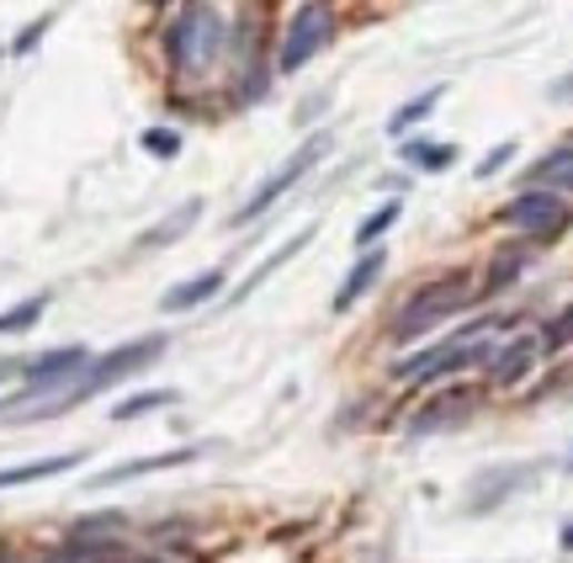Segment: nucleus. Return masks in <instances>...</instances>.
Listing matches in <instances>:
<instances>
[{
    "instance_id": "obj_11",
    "label": "nucleus",
    "mask_w": 573,
    "mask_h": 563,
    "mask_svg": "<svg viewBox=\"0 0 573 563\" xmlns=\"http://www.w3.org/2000/svg\"><path fill=\"white\" fill-rule=\"evenodd\" d=\"M473 415V389H452L446 399H435V404H425L420 415L409 420V436H430L435 425H456V420Z\"/></svg>"
},
{
    "instance_id": "obj_1",
    "label": "nucleus",
    "mask_w": 573,
    "mask_h": 563,
    "mask_svg": "<svg viewBox=\"0 0 573 563\" xmlns=\"http://www.w3.org/2000/svg\"><path fill=\"white\" fill-rule=\"evenodd\" d=\"M165 345H170L165 335H143V341H128V345H118V351H107V356H96V362H86V372H80L74 389H64L59 399H48V404H32L27 415H64V410H74V404L96 399V393L118 389V383H128V378H139L149 362H160Z\"/></svg>"
},
{
    "instance_id": "obj_2",
    "label": "nucleus",
    "mask_w": 573,
    "mask_h": 563,
    "mask_svg": "<svg viewBox=\"0 0 573 563\" xmlns=\"http://www.w3.org/2000/svg\"><path fill=\"white\" fill-rule=\"evenodd\" d=\"M223 49H229V27L208 0H187L165 27V53L175 74H208L223 59Z\"/></svg>"
},
{
    "instance_id": "obj_25",
    "label": "nucleus",
    "mask_w": 573,
    "mask_h": 563,
    "mask_svg": "<svg viewBox=\"0 0 573 563\" xmlns=\"http://www.w3.org/2000/svg\"><path fill=\"white\" fill-rule=\"evenodd\" d=\"M139 144L149 149V154H160V160H175V154H181V133H170V128H149Z\"/></svg>"
},
{
    "instance_id": "obj_9",
    "label": "nucleus",
    "mask_w": 573,
    "mask_h": 563,
    "mask_svg": "<svg viewBox=\"0 0 573 563\" xmlns=\"http://www.w3.org/2000/svg\"><path fill=\"white\" fill-rule=\"evenodd\" d=\"M536 356H542V341H531V335L510 341L504 351H494V356H489V383H494V389H515L525 372L536 368Z\"/></svg>"
},
{
    "instance_id": "obj_28",
    "label": "nucleus",
    "mask_w": 573,
    "mask_h": 563,
    "mask_svg": "<svg viewBox=\"0 0 573 563\" xmlns=\"http://www.w3.org/2000/svg\"><path fill=\"white\" fill-rule=\"evenodd\" d=\"M563 547H569V553H573V526H563Z\"/></svg>"
},
{
    "instance_id": "obj_21",
    "label": "nucleus",
    "mask_w": 573,
    "mask_h": 563,
    "mask_svg": "<svg viewBox=\"0 0 573 563\" xmlns=\"http://www.w3.org/2000/svg\"><path fill=\"white\" fill-rule=\"evenodd\" d=\"M399 213H404V202H399V197H393V202H382L378 213H366V219L356 223V245H361V250H366V245H378L382 234H388V229L399 223Z\"/></svg>"
},
{
    "instance_id": "obj_19",
    "label": "nucleus",
    "mask_w": 573,
    "mask_h": 563,
    "mask_svg": "<svg viewBox=\"0 0 573 563\" xmlns=\"http://www.w3.org/2000/svg\"><path fill=\"white\" fill-rule=\"evenodd\" d=\"M404 165H420V171H446L456 165V144H425V139H404L399 144Z\"/></svg>"
},
{
    "instance_id": "obj_4",
    "label": "nucleus",
    "mask_w": 573,
    "mask_h": 563,
    "mask_svg": "<svg viewBox=\"0 0 573 563\" xmlns=\"http://www.w3.org/2000/svg\"><path fill=\"white\" fill-rule=\"evenodd\" d=\"M334 43V11L330 0H303L292 17H286V32L282 43H277V70L282 74H298L309 59H319V53Z\"/></svg>"
},
{
    "instance_id": "obj_17",
    "label": "nucleus",
    "mask_w": 573,
    "mask_h": 563,
    "mask_svg": "<svg viewBox=\"0 0 573 563\" xmlns=\"http://www.w3.org/2000/svg\"><path fill=\"white\" fill-rule=\"evenodd\" d=\"M441 97H446V86H430V91H420L414 101H404V107H399V112L388 118V133H393V139H404L409 128H420L430 112L441 107Z\"/></svg>"
},
{
    "instance_id": "obj_20",
    "label": "nucleus",
    "mask_w": 573,
    "mask_h": 563,
    "mask_svg": "<svg viewBox=\"0 0 573 563\" xmlns=\"http://www.w3.org/2000/svg\"><path fill=\"white\" fill-rule=\"evenodd\" d=\"M309 240H313V229H303V234H292V240H286V245L277 250L271 261H261V267L250 271V282H239V293H234V298H250V293H255V288H261V282H265V277H271V271H277V267H286V261H292L298 250L309 245Z\"/></svg>"
},
{
    "instance_id": "obj_12",
    "label": "nucleus",
    "mask_w": 573,
    "mask_h": 563,
    "mask_svg": "<svg viewBox=\"0 0 573 563\" xmlns=\"http://www.w3.org/2000/svg\"><path fill=\"white\" fill-rule=\"evenodd\" d=\"M382 267H388V255L382 250H366L356 267H351V277L340 282V293H334V314H345V309H356L361 298L378 288V277H382Z\"/></svg>"
},
{
    "instance_id": "obj_3",
    "label": "nucleus",
    "mask_w": 573,
    "mask_h": 563,
    "mask_svg": "<svg viewBox=\"0 0 573 563\" xmlns=\"http://www.w3.org/2000/svg\"><path fill=\"white\" fill-rule=\"evenodd\" d=\"M468 303H473V293H468V277H462V271H452V277H435V282H425V288H420V293L399 309V319H393V330H388V335H393L399 345L420 341L425 330H435V324L456 319Z\"/></svg>"
},
{
    "instance_id": "obj_14",
    "label": "nucleus",
    "mask_w": 573,
    "mask_h": 563,
    "mask_svg": "<svg viewBox=\"0 0 573 563\" xmlns=\"http://www.w3.org/2000/svg\"><path fill=\"white\" fill-rule=\"evenodd\" d=\"M525 181H531V187H547V192H573V144L542 154V160L531 165Z\"/></svg>"
},
{
    "instance_id": "obj_26",
    "label": "nucleus",
    "mask_w": 573,
    "mask_h": 563,
    "mask_svg": "<svg viewBox=\"0 0 573 563\" xmlns=\"http://www.w3.org/2000/svg\"><path fill=\"white\" fill-rule=\"evenodd\" d=\"M510 160H515V144H500V149H489V154H483V160H478V181H489V175L494 171H504V165H510Z\"/></svg>"
},
{
    "instance_id": "obj_8",
    "label": "nucleus",
    "mask_w": 573,
    "mask_h": 563,
    "mask_svg": "<svg viewBox=\"0 0 573 563\" xmlns=\"http://www.w3.org/2000/svg\"><path fill=\"white\" fill-rule=\"evenodd\" d=\"M494 351L483 341H446V345H430L420 356H404V362H393V378L399 383H441V378H452V372H468L478 362H489Z\"/></svg>"
},
{
    "instance_id": "obj_16",
    "label": "nucleus",
    "mask_w": 573,
    "mask_h": 563,
    "mask_svg": "<svg viewBox=\"0 0 573 563\" xmlns=\"http://www.w3.org/2000/svg\"><path fill=\"white\" fill-rule=\"evenodd\" d=\"M202 219V197H191V202H181L175 213H170L160 229H149V234H139V250H160V245H170V240H181L191 223Z\"/></svg>"
},
{
    "instance_id": "obj_15",
    "label": "nucleus",
    "mask_w": 573,
    "mask_h": 563,
    "mask_svg": "<svg viewBox=\"0 0 573 563\" xmlns=\"http://www.w3.org/2000/svg\"><path fill=\"white\" fill-rule=\"evenodd\" d=\"M74 463H80V452L38 458V463H22V468H0V490H17V484H38V479H53V473H70Z\"/></svg>"
},
{
    "instance_id": "obj_13",
    "label": "nucleus",
    "mask_w": 573,
    "mask_h": 563,
    "mask_svg": "<svg viewBox=\"0 0 573 563\" xmlns=\"http://www.w3.org/2000/svg\"><path fill=\"white\" fill-rule=\"evenodd\" d=\"M191 458H197L191 446H181V452H160V458H133V463H118V468H107V473H96V479H91V490H112V484H128V479H139V473L181 468V463H191Z\"/></svg>"
},
{
    "instance_id": "obj_5",
    "label": "nucleus",
    "mask_w": 573,
    "mask_h": 563,
    "mask_svg": "<svg viewBox=\"0 0 573 563\" xmlns=\"http://www.w3.org/2000/svg\"><path fill=\"white\" fill-rule=\"evenodd\" d=\"M324 154H330V133H309V139H303V144H298V149H292V154L282 160V171L265 175L261 187L250 192V202H244V208H239L229 223L239 229V223H255L261 213H271V208H277V202H282V197L292 192V187H298V181H303V175H309L313 165L324 160Z\"/></svg>"
},
{
    "instance_id": "obj_10",
    "label": "nucleus",
    "mask_w": 573,
    "mask_h": 563,
    "mask_svg": "<svg viewBox=\"0 0 573 563\" xmlns=\"http://www.w3.org/2000/svg\"><path fill=\"white\" fill-rule=\"evenodd\" d=\"M223 293V271H202V277H187V282H175L165 298H160V309L165 314H187V309H202V303H213Z\"/></svg>"
},
{
    "instance_id": "obj_6",
    "label": "nucleus",
    "mask_w": 573,
    "mask_h": 563,
    "mask_svg": "<svg viewBox=\"0 0 573 563\" xmlns=\"http://www.w3.org/2000/svg\"><path fill=\"white\" fill-rule=\"evenodd\" d=\"M500 223H510V229L531 234L536 245H547V240H557V234H569L573 208H569V197H563V192H547V187H525L515 202H504Z\"/></svg>"
},
{
    "instance_id": "obj_18",
    "label": "nucleus",
    "mask_w": 573,
    "mask_h": 563,
    "mask_svg": "<svg viewBox=\"0 0 573 563\" xmlns=\"http://www.w3.org/2000/svg\"><path fill=\"white\" fill-rule=\"evenodd\" d=\"M525 261H531V245H510V250H500L494 261H489V277H483V293L494 298V293H504L515 277L525 271Z\"/></svg>"
},
{
    "instance_id": "obj_22",
    "label": "nucleus",
    "mask_w": 573,
    "mask_h": 563,
    "mask_svg": "<svg viewBox=\"0 0 573 563\" xmlns=\"http://www.w3.org/2000/svg\"><path fill=\"white\" fill-rule=\"evenodd\" d=\"M43 309H48V293L27 298V303H17V309H6V314H0V335H22V330H32V324L43 319Z\"/></svg>"
},
{
    "instance_id": "obj_7",
    "label": "nucleus",
    "mask_w": 573,
    "mask_h": 563,
    "mask_svg": "<svg viewBox=\"0 0 573 563\" xmlns=\"http://www.w3.org/2000/svg\"><path fill=\"white\" fill-rule=\"evenodd\" d=\"M86 362H91V351H86V345H59V351L32 356V362L22 368V393H17L11 404H0V410H22V404H38L43 393L70 389V378H80Z\"/></svg>"
},
{
    "instance_id": "obj_24",
    "label": "nucleus",
    "mask_w": 573,
    "mask_h": 563,
    "mask_svg": "<svg viewBox=\"0 0 573 563\" xmlns=\"http://www.w3.org/2000/svg\"><path fill=\"white\" fill-rule=\"evenodd\" d=\"M573 345V303L563 314L547 319V330H542V356H557V351H569Z\"/></svg>"
},
{
    "instance_id": "obj_29",
    "label": "nucleus",
    "mask_w": 573,
    "mask_h": 563,
    "mask_svg": "<svg viewBox=\"0 0 573 563\" xmlns=\"http://www.w3.org/2000/svg\"><path fill=\"white\" fill-rule=\"evenodd\" d=\"M0 378H11V362H0Z\"/></svg>"
},
{
    "instance_id": "obj_27",
    "label": "nucleus",
    "mask_w": 573,
    "mask_h": 563,
    "mask_svg": "<svg viewBox=\"0 0 573 563\" xmlns=\"http://www.w3.org/2000/svg\"><path fill=\"white\" fill-rule=\"evenodd\" d=\"M48 27H53V17H38L32 27H22V38L11 43V53H32V49H38V38H43Z\"/></svg>"
},
{
    "instance_id": "obj_32",
    "label": "nucleus",
    "mask_w": 573,
    "mask_h": 563,
    "mask_svg": "<svg viewBox=\"0 0 573 563\" xmlns=\"http://www.w3.org/2000/svg\"><path fill=\"white\" fill-rule=\"evenodd\" d=\"M154 6H165V0H154Z\"/></svg>"
},
{
    "instance_id": "obj_23",
    "label": "nucleus",
    "mask_w": 573,
    "mask_h": 563,
    "mask_svg": "<svg viewBox=\"0 0 573 563\" xmlns=\"http://www.w3.org/2000/svg\"><path fill=\"white\" fill-rule=\"evenodd\" d=\"M170 404H175V389L133 393V399H122L118 410H112V420H139V415H149V410H170Z\"/></svg>"
},
{
    "instance_id": "obj_30",
    "label": "nucleus",
    "mask_w": 573,
    "mask_h": 563,
    "mask_svg": "<svg viewBox=\"0 0 573 563\" xmlns=\"http://www.w3.org/2000/svg\"><path fill=\"white\" fill-rule=\"evenodd\" d=\"M0 563H22V559H11V553H0Z\"/></svg>"
},
{
    "instance_id": "obj_31",
    "label": "nucleus",
    "mask_w": 573,
    "mask_h": 563,
    "mask_svg": "<svg viewBox=\"0 0 573 563\" xmlns=\"http://www.w3.org/2000/svg\"><path fill=\"white\" fill-rule=\"evenodd\" d=\"M569 468H573V452H569Z\"/></svg>"
}]
</instances>
